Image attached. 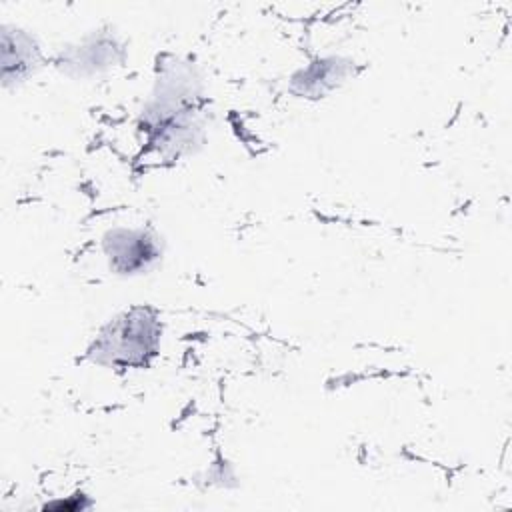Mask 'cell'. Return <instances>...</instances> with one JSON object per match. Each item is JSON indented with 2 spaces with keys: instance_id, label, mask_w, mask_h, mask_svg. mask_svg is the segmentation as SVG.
I'll return each instance as SVG.
<instances>
[{
  "instance_id": "obj_1",
  "label": "cell",
  "mask_w": 512,
  "mask_h": 512,
  "mask_svg": "<svg viewBox=\"0 0 512 512\" xmlns=\"http://www.w3.org/2000/svg\"><path fill=\"white\" fill-rule=\"evenodd\" d=\"M158 326L144 308L116 318L96 340V358L120 366H142L156 352Z\"/></svg>"
},
{
  "instance_id": "obj_2",
  "label": "cell",
  "mask_w": 512,
  "mask_h": 512,
  "mask_svg": "<svg viewBox=\"0 0 512 512\" xmlns=\"http://www.w3.org/2000/svg\"><path fill=\"white\" fill-rule=\"evenodd\" d=\"M106 254L120 272L144 270L156 256L158 248L146 232L114 230L106 236Z\"/></svg>"
}]
</instances>
